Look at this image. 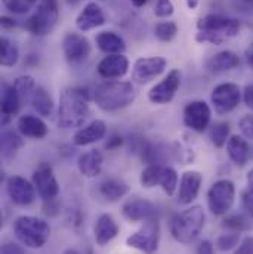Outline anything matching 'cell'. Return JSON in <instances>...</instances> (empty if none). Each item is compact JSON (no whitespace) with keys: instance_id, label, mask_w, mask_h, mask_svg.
<instances>
[{"instance_id":"obj_1","label":"cell","mask_w":253,"mask_h":254,"mask_svg":"<svg viewBox=\"0 0 253 254\" xmlns=\"http://www.w3.org/2000/svg\"><path fill=\"white\" fill-rule=\"evenodd\" d=\"M195 40L198 43H209L215 46L224 45L227 40L239 36L240 21L221 13H209L197 21Z\"/></svg>"},{"instance_id":"obj_2","label":"cell","mask_w":253,"mask_h":254,"mask_svg":"<svg viewBox=\"0 0 253 254\" xmlns=\"http://www.w3.org/2000/svg\"><path fill=\"white\" fill-rule=\"evenodd\" d=\"M89 95L82 87H67L60 96L58 125L63 128H77L89 119Z\"/></svg>"},{"instance_id":"obj_3","label":"cell","mask_w":253,"mask_h":254,"mask_svg":"<svg viewBox=\"0 0 253 254\" xmlns=\"http://www.w3.org/2000/svg\"><path fill=\"white\" fill-rule=\"evenodd\" d=\"M136 98V90L132 83L120 80H108L96 86L93 92L95 104L107 113L119 111L129 107Z\"/></svg>"},{"instance_id":"obj_4","label":"cell","mask_w":253,"mask_h":254,"mask_svg":"<svg viewBox=\"0 0 253 254\" xmlns=\"http://www.w3.org/2000/svg\"><path fill=\"white\" fill-rule=\"evenodd\" d=\"M206 222L204 210L200 205L176 213L170 220V234L175 241L181 244H191L201 232Z\"/></svg>"},{"instance_id":"obj_5","label":"cell","mask_w":253,"mask_h":254,"mask_svg":"<svg viewBox=\"0 0 253 254\" xmlns=\"http://www.w3.org/2000/svg\"><path fill=\"white\" fill-rule=\"evenodd\" d=\"M13 234L25 247L42 249L51 237V226L40 217L19 216L13 222Z\"/></svg>"},{"instance_id":"obj_6","label":"cell","mask_w":253,"mask_h":254,"mask_svg":"<svg viewBox=\"0 0 253 254\" xmlns=\"http://www.w3.org/2000/svg\"><path fill=\"white\" fill-rule=\"evenodd\" d=\"M60 18L58 0H40L36 12L24 22V28L37 37L48 36L57 27Z\"/></svg>"},{"instance_id":"obj_7","label":"cell","mask_w":253,"mask_h":254,"mask_svg":"<svg viewBox=\"0 0 253 254\" xmlns=\"http://www.w3.org/2000/svg\"><path fill=\"white\" fill-rule=\"evenodd\" d=\"M139 182L148 190L159 185L169 196H172L178 188V173L168 164H148L142 170Z\"/></svg>"},{"instance_id":"obj_8","label":"cell","mask_w":253,"mask_h":254,"mask_svg":"<svg viewBox=\"0 0 253 254\" xmlns=\"http://www.w3.org/2000/svg\"><path fill=\"white\" fill-rule=\"evenodd\" d=\"M236 201V185L230 179L216 181L207 190V205L212 214H227Z\"/></svg>"},{"instance_id":"obj_9","label":"cell","mask_w":253,"mask_h":254,"mask_svg":"<svg viewBox=\"0 0 253 254\" xmlns=\"http://www.w3.org/2000/svg\"><path fill=\"white\" fill-rule=\"evenodd\" d=\"M159 241H160V223L157 219H151L147 220L139 231L127 237L126 246L145 254H154L157 252Z\"/></svg>"},{"instance_id":"obj_10","label":"cell","mask_w":253,"mask_h":254,"mask_svg":"<svg viewBox=\"0 0 253 254\" xmlns=\"http://www.w3.org/2000/svg\"><path fill=\"white\" fill-rule=\"evenodd\" d=\"M242 98L243 92L239 87V84L230 81L218 84L210 93V102L215 108V113L219 116L234 111L239 107Z\"/></svg>"},{"instance_id":"obj_11","label":"cell","mask_w":253,"mask_h":254,"mask_svg":"<svg viewBox=\"0 0 253 254\" xmlns=\"http://www.w3.org/2000/svg\"><path fill=\"white\" fill-rule=\"evenodd\" d=\"M36 192L39 193L43 201H52L57 199L60 195V184L54 175V169L49 163H40L36 170L33 172V179H31Z\"/></svg>"},{"instance_id":"obj_12","label":"cell","mask_w":253,"mask_h":254,"mask_svg":"<svg viewBox=\"0 0 253 254\" xmlns=\"http://www.w3.org/2000/svg\"><path fill=\"white\" fill-rule=\"evenodd\" d=\"M168 61L162 57L139 58L132 68V81L136 84H147L165 72Z\"/></svg>"},{"instance_id":"obj_13","label":"cell","mask_w":253,"mask_h":254,"mask_svg":"<svg viewBox=\"0 0 253 254\" xmlns=\"http://www.w3.org/2000/svg\"><path fill=\"white\" fill-rule=\"evenodd\" d=\"M179 86H181V71L172 69L160 83L151 87V90L148 92V99L156 105H166L173 101Z\"/></svg>"},{"instance_id":"obj_14","label":"cell","mask_w":253,"mask_h":254,"mask_svg":"<svg viewBox=\"0 0 253 254\" xmlns=\"http://www.w3.org/2000/svg\"><path fill=\"white\" fill-rule=\"evenodd\" d=\"M63 52L65 60L71 65L83 64L92 52L89 40L79 33H67L63 39Z\"/></svg>"},{"instance_id":"obj_15","label":"cell","mask_w":253,"mask_h":254,"mask_svg":"<svg viewBox=\"0 0 253 254\" xmlns=\"http://www.w3.org/2000/svg\"><path fill=\"white\" fill-rule=\"evenodd\" d=\"M212 110L204 101H191L184 108V125L192 131L203 133L210 126Z\"/></svg>"},{"instance_id":"obj_16","label":"cell","mask_w":253,"mask_h":254,"mask_svg":"<svg viewBox=\"0 0 253 254\" xmlns=\"http://www.w3.org/2000/svg\"><path fill=\"white\" fill-rule=\"evenodd\" d=\"M6 192L15 205L27 207L36 199V188L22 176H10L6 182Z\"/></svg>"},{"instance_id":"obj_17","label":"cell","mask_w":253,"mask_h":254,"mask_svg":"<svg viewBox=\"0 0 253 254\" xmlns=\"http://www.w3.org/2000/svg\"><path fill=\"white\" fill-rule=\"evenodd\" d=\"M122 213L130 222H147L157 219V208L153 202L142 198H133L123 204Z\"/></svg>"},{"instance_id":"obj_18","label":"cell","mask_w":253,"mask_h":254,"mask_svg":"<svg viewBox=\"0 0 253 254\" xmlns=\"http://www.w3.org/2000/svg\"><path fill=\"white\" fill-rule=\"evenodd\" d=\"M203 184V175L197 170H187L184 172L181 182H179V190H178V202L182 205L191 204L201 188Z\"/></svg>"},{"instance_id":"obj_19","label":"cell","mask_w":253,"mask_h":254,"mask_svg":"<svg viewBox=\"0 0 253 254\" xmlns=\"http://www.w3.org/2000/svg\"><path fill=\"white\" fill-rule=\"evenodd\" d=\"M104 24H105V15H104L101 6L95 1L86 3L84 7L80 10V13L76 18V25L83 33L98 28Z\"/></svg>"},{"instance_id":"obj_20","label":"cell","mask_w":253,"mask_h":254,"mask_svg":"<svg viewBox=\"0 0 253 254\" xmlns=\"http://www.w3.org/2000/svg\"><path fill=\"white\" fill-rule=\"evenodd\" d=\"M129 69V60L123 54L120 55H107L104 60H101L96 71L102 78L107 80H116L122 78Z\"/></svg>"},{"instance_id":"obj_21","label":"cell","mask_w":253,"mask_h":254,"mask_svg":"<svg viewBox=\"0 0 253 254\" xmlns=\"http://www.w3.org/2000/svg\"><path fill=\"white\" fill-rule=\"evenodd\" d=\"M107 134V125L102 120H93L89 125L79 128L73 136V143L76 146H86L104 139Z\"/></svg>"},{"instance_id":"obj_22","label":"cell","mask_w":253,"mask_h":254,"mask_svg":"<svg viewBox=\"0 0 253 254\" xmlns=\"http://www.w3.org/2000/svg\"><path fill=\"white\" fill-rule=\"evenodd\" d=\"M119 225L117 222L113 219V216L110 214H101L96 219L95 228H93V234H95V241L99 247L107 246L108 243H111L117 235H119Z\"/></svg>"},{"instance_id":"obj_23","label":"cell","mask_w":253,"mask_h":254,"mask_svg":"<svg viewBox=\"0 0 253 254\" xmlns=\"http://www.w3.org/2000/svg\"><path fill=\"white\" fill-rule=\"evenodd\" d=\"M242 64L240 57L233 52V51H221L215 55H212L207 61H206V69L212 74H222L231 69L239 68V65Z\"/></svg>"},{"instance_id":"obj_24","label":"cell","mask_w":253,"mask_h":254,"mask_svg":"<svg viewBox=\"0 0 253 254\" xmlns=\"http://www.w3.org/2000/svg\"><path fill=\"white\" fill-rule=\"evenodd\" d=\"M104 155L99 149H90L79 157L77 167L84 178H96L102 172Z\"/></svg>"},{"instance_id":"obj_25","label":"cell","mask_w":253,"mask_h":254,"mask_svg":"<svg viewBox=\"0 0 253 254\" xmlns=\"http://www.w3.org/2000/svg\"><path fill=\"white\" fill-rule=\"evenodd\" d=\"M227 154L236 166L243 167L251 158V145L243 136L234 134L227 142Z\"/></svg>"},{"instance_id":"obj_26","label":"cell","mask_w":253,"mask_h":254,"mask_svg":"<svg viewBox=\"0 0 253 254\" xmlns=\"http://www.w3.org/2000/svg\"><path fill=\"white\" fill-rule=\"evenodd\" d=\"M18 131L25 136V137H30V139H43L46 134H48V126L46 123L36 117V116H31V114H25V116H21L18 119Z\"/></svg>"},{"instance_id":"obj_27","label":"cell","mask_w":253,"mask_h":254,"mask_svg":"<svg viewBox=\"0 0 253 254\" xmlns=\"http://www.w3.org/2000/svg\"><path fill=\"white\" fill-rule=\"evenodd\" d=\"M96 46L107 55H120L126 51V42L114 31H101L95 37Z\"/></svg>"},{"instance_id":"obj_28","label":"cell","mask_w":253,"mask_h":254,"mask_svg":"<svg viewBox=\"0 0 253 254\" xmlns=\"http://www.w3.org/2000/svg\"><path fill=\"white\" fill-rule=\"evenodd\" d=\"M21 98L16 93L13 84H3L1 86V123L6 125L12 116H15L21 108Z\"/></svg>"},{"instance_id":"obj_29","label":"cell","mask_w":253,"mask_h":254,"mask_svg":"<svg viewBox=\"0 0 253 254\" xmlns=\"http://www.w3.org/2000/svg\"><path fill=\"white\" fill-rule=\"evenodd\" d=\"M127 192H129V185H127L126 182H123L120 179H114V178L105 179L99 185L101 196L105 201H110V202L119 201L120 198H123L126 195Z\"/></svg>"},{"instance_id":"obj_30","label":"cell","mask_w":253,"mask_h":254,"mask_svg":"<svg viewBox=\"0 0 253 254\" xmlns=\"http://www.w3.org/2000/svg\"><path fill=\"white\" fill-rule=\"evenodd\" d=\"M24 140L21 134H18L13 130H4L0 137V149H1V157L4 160H12L18 151L22 148Z\"/></svg>"},{"instance_id":"obj_31","label":"cell","mask_w":253,"mask_h":254,"mask_svg":"<svg viewBox=\"0 0 253 254\" xmlns=\"http://www.w3.org/2000/svg\"><path fill=\"white\" fill-rule=\"evenodd\" d=\"M30 102H31L33 108L37 111V114H40L42 117H51L52 116V113H54V99H52V96L49 95V92L45 87L37 86Z\"/></svg>"},{"instance_id":"obj_32","label":"cell","mask_w":253,"mask_h":254,"mask_svg":"<svg viewBox=\"0 0 253 254\" xmlns=\"http://www.w3.org/2000/svg\"><path fill=\"white\" fill-rule=\"evenodd\" d=\"M19 61V49L10 42L7 37H1L0 40V64L6 68H10Z\"/></svg>"},{"instance_id":"obj_33","label":"cell","mask_w":253,"mask_h":254,"mask_svg":"<svg viewBox=\"0 0 253 254\" xmlns=\"http://www.w3.org/2000/svg\"><path fill=\"white\" fill-rule=\"evenodd\" d=\"M13 87H15L16 93L19 95L21 101L27 102V101H31V96L37 86L31 75H21L13 81Z\"/></svg>"},{"instance_id":"obj_34","label":"cell","mask_w":253,"mask_h":254,"mask_svg":"<svg viewBox=\"0 0 253 254\" xmlns=\"http://www.w3.org/2000/svg\"><path fill=\"white\" fill-rule=\"evenodd\" d=\"M230 131H231V127L228 122H219V123H215L212 128H210V140L212 143L216 146V148H222L227 145L228 139L231 137L230 136Z\"/></svg>"},{"instance_id":"obj_35","label":"cell","mask_w":253,"mask_h":254,"mask_svg":"<svg viewBox=\"0 0 253 254\" xmlns=\"http://www.w3.org/2000/svg\"><path fill=\"white\" fill-rule=\"evenodd\" d=\"M154 34L156 37L163 42V43H169L172 42L176 34H178V25L176 22L173 21H163V22H159L154 28Z\"/></svg>"},{"instance_id":"obj_36","label":"cell","mask_w":253,"mask_h":254,"mask_svg":"<svg viewBox=\"0 0 253 254\" xmlns=\"http://www.w3.org/2000/svg\"><path fill=\"white\" fill-rule=\"evenodd\" d=\"M1 3L9 12L15 15H24L37 4V0H1Z\"/></svg>"},{"instance_id":"obj_37","label":"cell","mask_w":253,"mask_h":254,"mask_svg":"<svg viewBox=\"0 0 253 254\" xmlns=\"http://www.w3.org/2000/svg\"><path fill=\"white\" fill-rule=\"evenodd\" d=\"M222 226L233 232H243V231L251 229V222H249V219H246L242 214H233V216H227L224 219Z\"/></svg>"},{"instance_id":"obj_38","label":"cell","mask_w":253,"mask_h":254,"mask_svg":"<svg viewBox=\"0 0 253 254\" xmlns=\"http://www.w3.org/2000/svg\"><path fill=\"white\" fill-rule=\"evenodd\" d=\"M242 232H227V234H222L218 240H216V246L221 252H228V250H233L236 249L240 241H242Z\"/></svg>"},{"instance_id":"obj_39","label":"cell","mask_w":253,"mask_h":254,"mask_svg":"<svg viewBox=\"0 0 253 254\" xmlns=\"http://www.w3.org/2000/svg\"><path fill=\"white\" fill-rule=\"evenodd\" d=\"M173 3L172 0H156L154 4V15L159 18H169L173 15Z\"/></svg>"},{"instance_id":"obj_40","label":"cell","mask_w":253,"mask_h":254,"mask_svg":"<svg viewBox=\"0 0 253 254\" xmlns=\"http://www.w3.org/2000/svg\"><path fill=\"white\" fill-rule=\"evenodd\" d=\"M239 128L240 131L243 133V136L246 139H251L253 140V116L252 114H248V116H243L239 122Z\"/></svg>"},{"instance_id":"obj_41","label":"cell","mask_w":253,"mask_h":254,"mask_svg":"<svg viewBox=\"0 0 253 254\" xmlns=\"http://www.w3.org/2000/svg\"><path fill=\"white\" fill-rule=\"evenodd\" d=\"M231 4L240 13L253 12V0H231Z\"/></svg>"},{"instance_id":"obj_42","label":"cell","mask_w":253,"mask_h":254,"mask_svg":"<svg viewBox=\"0 0 253 254\" xmlns=\"http://www.w3.org/2000/svg\"><path fill=\"white\" fill-rule=\"evenodd\" d=\"M234 254H253V237H246L237 246Z\"/></svg>"},{"instance_id":"obj_43","label":"cell","mask_w":253,"mask_h":254,"mask_svg":"<svg viewBox=\"0 0 253 254\" xmlns=\"http://www.w3.org/2000/svg\"><path fill=\"white\" fill-rule=\"evenodd\" d=\"M0 254H25L24 249L18 244H13V243H6L1 246V250Z\"/></svg>"},{"instance_id":"obj_44","label":"cell","mask_w":253,"mask_h":254,"mask_svg":"<svg viewBox=\"0 0 253 254\" xmlns=\"http://www.w3.org/2000/svg\"><path fill=\"white\" fill-rule=\"evenodd\" d=\"M243 101H245L246 107L253 111V81L245 87V90H243Z\"/></svg>"},{"instance_id":"obj_45","label":"cell","mask_w":253,"mask_h":254,"mask_svg":"<svg viewBox=\"0 0 253 254\" xmlns=\"http://www.w3.org/2000/svg\"><path fill=\"white\" fill-rule=\"evenodd\" d=\"M197 254H215L213 252V244L207 240L201 241L197 247Z\"/></svg>"},{"instance_id":"obj_46","label":"cell","mask_w":253,"mask_h":254,"mask_svg":"<svg viewBox=\"0 0 253 254\" xmlns=\"http://www.w3.org/2000/svg\"><path fill=\"white\" fill-rule=\"evenodd\" d=\"M243 205L248 210V213L253 217V193H251L249 190L243 193Z\"/></svg>"},{"instance_id":"obj_47","label":"cell","mask_w":253,"mask_h":254,"mask_svg":"<svg viewBox=\"0 0 253 254\" xmlns=\"http://www.w3.org/2000/svg\"><path fill=\"white\" fill-rule=\"evenodd\" d=\"M122 143H123V137H122V136L114 134V136H111V137H110V140L105 143V148H107V149H116V148L122 146Z\"/></svg>"},{"instance_id":"obj_48","label":"cell","mask_w":253,"mask_h":254,"mask_svg":"<svg viewBox=\"0 0 253 254\" xmlns=\"http://www.w3.org/2000/svg\"><path fill=\"white\" fill-rule=\"evenodd\" d=\"M0 25L3 30H12L16 27V21L10 16H1L0 18Z\"/></svg>"},{"instance_id":"obj_49","label":"cell","mask_w":253,"mask_h":254,"mask_svg":"<svg viewBox=\"0 0 253 254\" xmlns=\"http://www.w3.org/2000/svg\"><path fill=\"white\" fill-rule=\"evenodd\" d=\"M245 58H246L248 65L253 69V43H251V45L246 48V51H245Z\"/></svg>"},{"instance_id":"obj_50","label":"cell","mask_w":253,"mask_h":254,"mask_svg":"<svg viewBox=\"0 0 253 254\" xmlns=\"http://www.w3.org/2000/svg\"><path fill=\"white\" fill-rule=\"evenodd\" d=\"M246 182H248V190L251 193H253V169L249 170L248 176H246Z\"/></svg>"},{"instance_id":"obj_51","label":"cell","mask_w":253,"mask_h":254,"mask_svg":"<svg viewBox=\"0 0 253 254\" xmlns=\"http://www.w3.org/2000/svg\"><path fill=\"white\" fill-rule=\"evenodd\" d=\"M135 7H142V6H145L150 0H129Z\"/></svg>"},{"instance_id":"obj_52","label":"cell","mask_w":253,"mask_h":254,"mask_svg":"<svg viewBox=\"0 0 253 254\" xmlns=\"http://www.w3.org/2000/svg\"><path fill=\"white\" fill-rule=\"evenodd\" d=\"M198 1H200V0H185V3H187V7H188V9H191V10L197 9V6H198Z\"/></svg>"},{"instance_id":"obj_53","label":"cell","mask_w":253,"mask_h":254,"mask_svg":"<svg viewBox=\"0 0 253 254\" xmlns=\"http://www.w3.org/2000/svg\"><path fill=\"white\" fill-rule=\"evenodd\" d=\"M64 254H80L76 249H68V250H65L64 252Z\"/></svg>"},{"instance_id":"obj_54","label":"cell","mask_w":253,"mask_h":254,"mask_svg":"<svg viewBox=\"0 0 253 254\" xmlns=\"http://www.w3.org/2000/svg\"><path fill=\"white\" fill-rule=\"evenodd\" d=\"M80 0H67V3H70V4H76V3H79Z\"/></svg>"}]
</instances>
